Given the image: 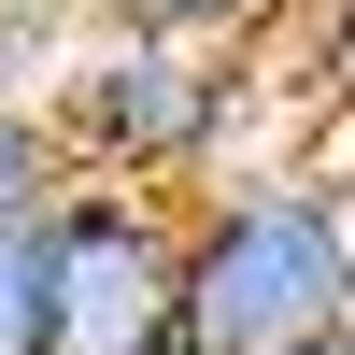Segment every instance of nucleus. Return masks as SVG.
I'll list each match as a JSON object with an SVG mask.
<instances>
[{
    "mask_svg": "<svg viewBox=\"0 0 355 355\" xmlns=\"http://www.w3.org/2000/svg\"><path fill=\"white\" fill-rule=\"evenodd\" d=\"M171 355H185V341H171Z\"/></svg>",
    "mask_w": 355,
    "mask_h": 355,
    "instance_id": "obj_10",
    "label": "nucleus"
},
{
    "mask_svg": "<svg viewBox=\"0 0 355 355\" xmlns=\"http://www.w3.org/2000/svg\"><path fill=\"white\" fill-rule=\"evenodd\" d=\"M299 355H355V327H341V341H299Z\"/></svg>",
    "mask_w": 355,
    "mask_h": 355,
    "instance_id": "obj_9",
    "label": "nucleus"
},
{
    "mask_svg": "<svg viewBox=\"0 0 355 355\" xmlns=\"http://www.w3.org/2000/svg\"><path fill=\"white\" fill-rule=\"evenodd\" d=\"M71 185H85V171H71V142H57L43 85H0V227H43Z\"/></svg>",
    "mask_w": 355,
    "mask_h": 355,
    "instance_id": "obj_4",
    "label": "nucleus"
},
{
    "mask_svg": "<svg viewBox=\"0 0 355 355\" xmlns=\"http://www.w3.org/2000/svg\"><path fill=\"white\" fill-rule=\"evenodd\" d=\"M114 28H171V43H214V57H256L284 15H313V0H100Z\"/></svg>",
    "mask_w": 355,
    "mask_h": 355,
    "instance_id": "obj_5",
    "label": "nucleus"
},
{
    "mask_svg": "<svg viewBox=\"0 0 355 355\" xmlns=\"http://www.w3.org/2000/svg\"><path fill=\"white\" fill-rule=\"evenodd\" d=\"M313 157H327V185H341V199H355V100H341V114H327V142H313Z\"/></svg>",
    "mask_w": 355,
    "mask_h": 355,
    "instance_id": "obj_8",
    "label": "nucleus"
},
{
    "mask_svg": "<svg viewBox=\"0 0 355 355\" xmlns=\"http://www.w3.org/2000/svg\"><path fill=\"white\" fill-rule=\"evenodd\" d=\"M313 43H327V71H341V100H355V0H313Z\"/></svg>",
    "mask_w": 355,
    "mask_h": 355,
    "instance_id": "obj_7",
    "label": "nucleus"
},
{
    "mask_svg": "<svg viewBox=\"0 0 355 355\" xmlns=\"http://www.w3.org/2000/svg\"><path fill=\"white\" fill-rule=\"evenodd\" d=\"M0 355H57V256H43V227H0Z\"/></svg>",
    "mask_w": 355,
    "mask_h": 355,
    "instance_id": "obj_6",
    "label": "nucleus"
},
{
    "mask_svg": "<svg viewBox=\"0 0 355 355\" xmlns=\"http://www.w3.org/2000/svg\"><path fill=\"white\" fill-rule=\"evenodd\" d=\"M256 100H270V57H214V43H171V28H114V15H85L43 71L71 171L85 185H157V199H199L227 171H284L256 142Z\"/></svg>",
    "mask_w": 355,
    "mask_h": 355,
    "instance_id": "obj_1",
    "label": "nucleus"
},
{
    "mask_svg": "<svg viewBox=\"0 0 355 355\" xmlns=\"http://www.w3.org/2000/svg\"><path fill=\"white\" fill-rule=\"evenodd\" d=\"M57 256V355H171L185 341V199L71 185L43 214Z\"/></svg>",
    "mask_w": 355,
    "mask_h": 355,
    "instance_id": "obj_3",
    "label": "nucleus"
},
{
    "mask_svg": "<svg viewBox=\"0 0 355 355\" xmlns=\"http://www.w3.org/2000/svg\"><path fill=\"white\" fill-rule=\"evenodd\" d=\"M355 327V199L327 157L227 171L185 199V355H299Z\"/></svg>",
    "mask_w": 355,
    "mask_h": 355,
    "instance_id": "obj_2",
    "label": "nucleus"
}]
</instances>
